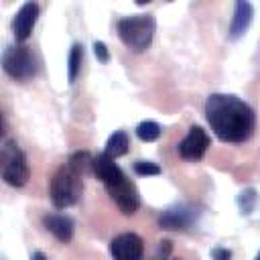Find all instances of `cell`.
I'll list each match as a JSON object with an SVG mask.
<instances>
[{"label": "cell", "instance_id": "44dd1931", "mask_svg": "<svg viewBox=\"0 0 260 260\" xmlns=\"http://www.w3.org/2000/svg\"><path fill=\"white\" fill-rule=\"evenodd\" d=\"M211 256H213V260H230L232 258V252L228 248H213L211 250Z\"/></svg>", "mask_w": 260, "mask_h": 260}, {"label": "cell", "instance_id": "4fadbf2b", "mask_svg": "<svg viewBox=\"0 0 260 260\" xmlns=\"http://www.w3.org/2000/svg\"><path fill=\"white\" fill-rule=\"evenodd\" d=\"M93 175L104 183V187L110 185V183H114V181H118L120 177H124L122 169H120V167L114 162V158L108 156L106 152L93 156Z\"/></svg>", "mask_w": 260, "mask_h": 260}, {"label": "cell", "instance_id": "8992f818", "mask_svg": "<svg viewBox=\"0 0 260 260\" xmlns=\"http://www.w3.org/2000/svg\"><path fill=\"white\" fill-rule=\"evenodd\" d=\"M106 191H108V195L114 199V203L120 207V211L126 213V215L136 213V209L140 207L138 189H136V185H134L126 175L120 177L118 181L106 185Z\"/></svg>", "mask_w": 260, "mask_h": 260}, {"label": "cell", "instance_id": "277c9868", "mask_svg": "<svg viewBox=\"0 0 260 260\" xmlns=\"http://www.w3.org/2000/svg\"><path fill=\"white\" fill-rule=\"evenodd\" d=\"M2 179L12 187H22L28 181V162L16 140H4L0 150Z\"/></svg>", "mask_w": 260, "mask_h": 260}, {"label": "cell", "instance_id": "9c48e42d", "mask_svg": "<svg viewBox=\"0 0 260 260\" xmlns=\"http://www.w3.org/2000/svg\"><path fill=\"white\" fill-rule=\"evenodd\" d=\"M209 146V136L201 126H191L187 136L179 142V154L185 160H199Z\"/></svg>", "mask_w": 260, "mask_h": 260}, {"label": "cell", "instance_id": "7402d4cb", "mask_svg": "<svg viewBox=\"0 0 260 260\" xmlns=\"http://www.w3.org/2000/svg\"><path fill=\"white\" fill-rule=\"evenodd\" d=\"M30 260H47V258H45V254H43V252H35Z\"/></svg>", "mask_w": 260, "mask_h": 260}, {"label": "cell", "instance_id": "ac0fdd59", "mask_svg": "<svg viewBox=\"0 0 260 260\" xmlns=\"http://www.w3.org/2000/svg\"><path fill=\"white\" fill-rule=\"evenodd\" d=\"M254 203H256V191L254 189H244L240 195H238V207L242 213H252L254 209Z\"/></svg>", "mask_w": 260, "mask_h": 260}, {"label": "cell", "instance_id": "3957f363", "mask_svg": "<svg viewBox=\"0 0 260 260\" xmlns=\"http://www.w3.org/2000/svg\"><path fill=\"white\" fill-rule=\"evenodd\" d=\"M83 191V183H81V175L75 173L69 165H63L57 169V173L51 179V203L57 209H67L71 205L77 203L79 195Z\"/></svg>", "mask_w": 260, "mask_h": 260}, {"label": "cell", "instance_id": "30bf717a", "mask_svg": "<svg viewBox=\"0 0 260 260\" xmlns=\"http://www.w3.org/2000/svg\"><path fill=\"white\" fill-rule=\"evenodd\" d=\"M37 18H39V4L26 2L18 8V12L14 16V22H12V30H14V37H16L18 43H24L30 37Z\"/></svg>", "mask_w": 260, "mask_h": 260}, {"label": "cell", "instance_id": "5bb4252c", "mask_svg": "<svg viewBox=\"0 0 260 260\" xmlns=\"http://www.w3.org/2000/svg\"><path fill=\"white\" fill-rule=\"evenodd\" d=\"M128 146H130L128 134H126L124 130H118V132H114V134L108 138V142H106V154L112 156V158L124 156V154L128 152Z\"/></svg>", "mask_w": 260, "mask_h": 260}, {"label": "cell", "instance_id": "d6986e66", "mask_svg": "<svg viewBox=\"0 0 260 260\" xmlns=\"http://www.w3.org/2000/svg\"><path fill=\"white\" fill-rule=\"evenodd\" d=\"M134 173L140 177H152V175H160V167L152 160H136L134 162Z\"/></svg>", "mask_w": 260, "mask_h": 260}, {"label": "cell", "instance_id": "2e32d148", "mask_svg": "<svg viewBox=\"0 0 260 260\" xmlns=\"http://www.w3.org/2000/svg\"><path fill=\"white\" fill-rule=\"evenodd\" d=\"M81 61H83V47L79 43H75L71 47V53H69V63H67V77H69V83H73L81 71Z\"/></svg>", "mask_w": 260, "mask_h": 260}, {"label": "cell", "instance_id": "52a82bcc", "mask_svg": "<svg viewBox=\"0 0 260 260\" xmlns=\"http://www.w3.org/2000/svg\"><path fill=\"white\" fill-rule=\"evenodd\" d=\"M197 215H199V211L195 209V205L177 203L158 215V225L169 232H179V230L183 232L197 221Z\"/></svg>", "mask_w": 260, "mask_h": 260}, {"label": "cell", "instance_id": "8fae6325", "mask_svg": "<svg viewBox=\"0 0 260 260\" xmlns=\"http://www.w3.org/2000/svg\"><path fill=\"white\" fill-rule=\"evenodd\" d=\"M252 18H254V8L250 2L246 0H238L236 2V8H234V16H232V24H230V39L236 41L240 39L252 24Z\"/></svg>", "mask_w": 260, "mask_h": 260}, {"label": "cell", "instance_id": "ffe728a7", "mask_svg": "<svg viewBox=\"0 0 260 260\" xmlns=\"http://www.w3.org/2000/svg\"><path fill=\"white\" fill-rule=\"evenodd\" d=\"M93 53H95V57H98L100 63H108V61H110V51H108L106 43L95 41V43H93Z\"/></svg>", "mask_w": 260, "mask_h": 260}, {"label": "cell", "instance_id": "e0dca14e", "mask_svg": "<svg viewBox=\"0 0 260 260\" xmlns=\"http://www.w3.org/2000/svg\"><path fill=\"white\" fill-rule=\"evenodd\" d=\"M160 126L156 124V122H152V120H144V122H140L138 126H136V136L142 140V142H152V140H156L158 136H160Z\"/></svg>", "mask_w": 260, "mask_h": 260}, {"label": "cell", "instance_id": "5b68a950", "mask_svg": "<svg viewBox=\"0 0 260 260\" xmlns=\"http://www.w3.org/2000/svg\"><path fill=\"white\" fill-rule=\"evenodd\" d=\"M2 67L4 71L16 79V81H26L37 75V57L26 45H16V47H6L2 55Z\"/></svg>", "mask_w": 260, "mask_h": 260}, {"label": "cell", "instance_id": "6da1fadb", "mask_svg": "<svg viewBox=\"0 0 260 260\" xmlns=\"http://www.w3.org/2000/svg\"><path fill=\"white\" fill-rule=\"evenodd\" d=\"M205 118L221 142H244L256 126L254 110L232 93H211L205 102Z\"/></svg>", "mask_w": 260, "mask_h": 260}, {"label": "cell", "instance_id": "ba28073f", "mask_svg": "<svg viewBox=\"0 0 260 260\" xmlns=\"http://www.w3.org/2000/svg\"><path fill=\"white\" fill-rule=\"evenodd\" d=\"M110 254L114 260H140L144 254V242L138 234H120L110 242Z\"/></svg>", "mask_w": 260, "mask_h": 260}, {"label": "cell", "instance_id": "7a4b0ae2", "mask_svg": "<svg viewBox=\"0 0 260 260\" xmlns=\"http://www.w3.org/2000/svg\"><path fill=\"white\" fill-rule=\"evenodd\" d=\"M154 28L156 22L152 14H134L118 20V37L134 53H142L150 47Z\"/></svg>", "mask_w": 260, "mask_h": 260}, {"label": "cell", "instance_id": "9a60e30c", "mask_svg": "<svg viewBox=\"0 0 260 260\" xmlns=\"http://www.w3.org/2000/svg\"><path fill=\"white\" fill-rule=\"evenodd\" d=\"M67 165H69L75 173H79L81 177H83V175H87V173H93V156H91L87 150L73 152V154L69 156Z\"/></svg>", "mask_w": 260, "mask_h": 260}, {"label": "cell", "instance_id": "603a6c76", "mask_svg": "<svg viewBox=\"0 0 260 260\" xmlns=\"http://www.w3.org/2000/svg\"><path fill=\"white\" fill-rule=\"evenodd\" d=\"M254 260H260V252H258V254H256V258H254Z\"/></svg>", "mask_w": 260, "mask_h": 260}, {"label": "cell", "instance_id": "7c38bea8", "mask_svg": "<svg viewBox=\"0 0 260 260\" xmlns=\"http://www.w3.org/2000/svg\"><path fill=\"white\" fill-rule=\"evenodd\" d=\"M43 225L47 232H51L59 242H69L73 238V219L61 213H49L43 217Z\"/></svg>", "mask_w": 260, "mask_h": 260}]
</instances>
